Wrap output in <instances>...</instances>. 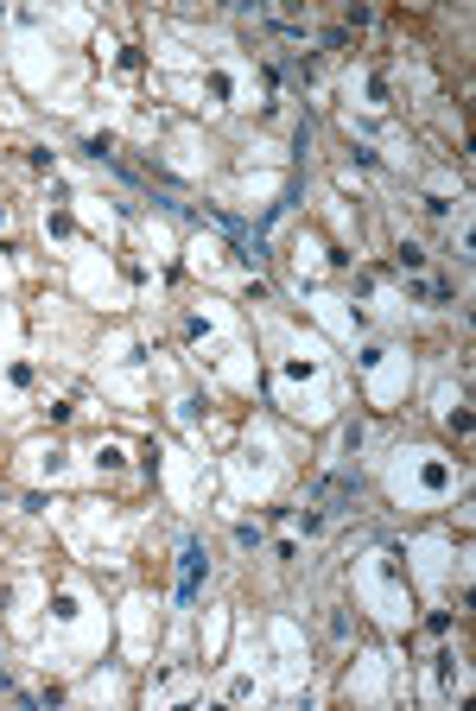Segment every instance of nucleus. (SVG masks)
<instances>
[{"instance_id":"f257e3e1","label":"nucleus","mask_w":476,"mask_h":711,"mask_svg":"<svg viewBox=\"0 0 476 711\" xmlns=\"http://www.w3.org/2000/svg\"><path fill=\"white\" fill-rule=\"evenodd\" d=\"M197 565H203V553H197V547H185V591L197 584Z\"/></svg>"}]
</instances>
